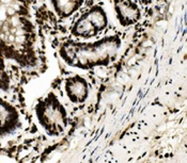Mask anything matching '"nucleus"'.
Instances as JSON below:
<instances>
[{
	"label": "nucleus",
	"instance_id": "2",
	"mask_svg": "<svg viewBox=\"0 0 187 163\" xmlns=\"http://www.w3.org/2000/svg\"><path fill=\"white\" fill-rule=\"evenodd\" d=\"M87 19L89 20L94 27L98 28V29L104 28L106 26V23H107L106 21V16L101 11H92L88 15Z\"/></svg>",
	"mask_w": 187,
	"mask_h": 163
},
{
	"label": "nucleus",
	"instance_id": "6",
	"mask_svg": "<svg viewBox=\"0 0 187 163\" xmlns=\"http://www.w3.org/2000/svg\"><path fill=\"white\" fill-rule=\"evenodd\" d=\"M1 3L9 7V5H12V4L14 3V1L13 0H1Z\"/></svg>",
	"mask_w": 187,
	"mask_h": 163
},
{
	"label": "nucleus",
	"instance_id": "7",
	"mask_svg": "<svg viewBox=\"0 0 187 163\" xmlns=\"http://www.w3.org/2000/svg\"><path fill=\"white\" fill-rule=\"evenodd\" d=\"M8 42H10V43H14V42H15V34H11V33H10V34L8 35Z\"/></svg>",
	"mask_w": 187,
	"mask_h": 163
},
{
	"label": "nucleus",
	"instance_id": "8",
	"mask_svg": "<svg viewBox=\"0 0 187 163\" xmlns=\"http://www.w3.org/2000/svg\"><path fill=\"white\" fill-rule=\"evenodd\" d=\"M16 31H17V28H15V27L10 28V33H11V34H15Z\"/></svg>",
	"mask_w": 187,
	"mask_h": 163
},
{
	"label": "nucleus",
	"instance_id": "1",
	"mask_svg": "<svg viewBox=\"0 0 187 163\" xmlns=\"http://www.w3.org/2000/svg\"><path fill=\"white\" fill-rule=\"evenodd\" d=\"M74 32L78 35H81V36H86V35L89 36V35L95 34L94 26L88 19L79 20L76 25V27H75Z\"/></svg>",
	"mask_w": 187,
	"mask_h": 163
},
{
	"label": "nucleus",
	"instance_id": "3",
	"mask_svg": "<svg viewBox=\"0 0 187 163\" xmlns=\"http://www.w3.org/2000/svg\"><path fill=\"white\" fill-rule=\"evenodd\" d=\"M20 23H22V21H20V17H17L16 15L12 16L11 19H10V25H11V27L18 28L20 26Z\"/></svg>",
	"mask_w": 187,
	"mask_h": 163
},
{
	"label": "nucleus",
	"instance_id": "5",
	"mask_svg": "<svg viewBox=\"0 0 187 163\" xmlns=\"http://www.w3.org/2000/svg\"><path fill=\"white\" fill-rule=\"evenodd\" d=\"M5 13H7V15L9 16V17H12V16L16 15V10L12 5H9V7H7V10H5Z\"/></svg>",
	"mask_w": 187,
	"mask_h": 163
},
{
	"label": "nucleus",
	"instance_id": "4",
	"mask_svg": "<svg viewBox=\"0 0 187 163\" xmlns=\"http://www.w3.org/2000/svg\"><path fill=\"white\" fill-rule=\"evenodd\" d=\"M26 35H15V43L18 45H24L26 43Z\"/></svg>",
	"mask_w": 187,
	"mask_h": 163
}]
</instances>
